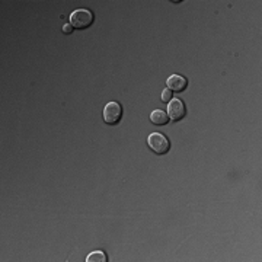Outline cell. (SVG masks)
<instances>
[{
    "label": "cell",
    "mask_w": 262,
    "mask_h": 262,
    "mask_svg": "<svg viewBox=\"0 0 262 262\" xmlns=\"http://www.w3.org/2000/svg\"><path fill=\"white\" fill-rule=\"evenodd\" d=\"M95 16L87 9H78L70 15V25L75 29H86L93 24Z\"/></svg>",
    "instance_id": "cell-1"
},
{
    "label": "cell",
    "mask_w": 262,
    "mask_h": 262,
    "mask_svg": "<svg viewBox=\"0 0 262 262\" xmlns=\"http://www.w3.org/2000/svg\"><path fill=\"white\" fill-rule=\"evenodd\" d=\"M147 144L155 155H166L171 150V141L160 132H152L147 138Z\"/></svg>",
    "instance_id": "cell-2"
},
{
    "label": "cell",
    "mask_w": 262,
    "mask_h": 262,
    "mask_svg": "<svg viewBox=\"0 0 262 262\" xmlns=\"http://www.w3.org/2000/svg\"><path fill=\"white\" fill-rule=\"evenodd\" d=\"M123 118V108L118 102H108L104 109V121L109 126H115Z\"/></svg>",
    "instance_id": "cell-3"
},
{
    "label": "cell",
    "mask_w": 262,
    "mask_h": 262,
    "mask_svg": "<svg viewBox=\"0 0 262 262\" xmlns=\"http://www.w3.org/2000/svg\"><path fill=\"white\" fill-rule=\"evenodd\" d=\"M168 115L172 121H181L186 115V108L181 99L175 98L168 105Z\"/></svg>",
    "instance_id": "cell-4"
},
{
    "label": "cell",
    "mask_w": 262,
    "mask_h": 262,
    "mask_svg": "<svg viewBox=\"0 0 262 262\" xmlns=\"http://www.w3.org/2000/svg\"><path fill=\"white\" fill-rule=\"evenodd\" d=\"M166 86L172 92H183L188 87V80L181 75H172L166 80Z\"/></svg>",
    "instance_id": "cell-5"
},
{
    "label": "cell",
    "mask_w": 262,
    "mask_h": 262,
    "mask_svg": "<svg viewBox=\"0 0 262 262\" xmlns=\"http://www.w3.org/2000/svg\"><path fill=\"white\" fill-rule=\"evenodd\" d=\"M150 121L155 126H159V127L160 126H166L169 123V115L165 111H162V109H156V111H153L150 114Z\"/></svg>",
    "instance_id": "cell-6"
},
{
    "label": "cell",
    "mask_w": 262,
    "mask_h": 262,
    "mask_svg": "<svg viewBox=\"0 0 262 262\" xmlns=\"http://www.w3.org/2000/svg\"><path fill=\"white\" fill-rule=\"evenodd\" d=\"M106 261H108L106 255H105L104 252H101V251L92 252V254L87 255V258H86V262H106Z\"/></svg>",
    "instance_id": "cell-7"
},
{
    "label": "cell",
    "mask_w": 262,
    "mask_h": 262,
    "mask_svg": "<svg viewBox=\"0 0 262 262\" xmlns=\"http://www.w3.org/2000/svg\"><path fill=\"white\" fill-rule=\"evenodd\" d=\"M171 101H172V90L165 89L162 93V102H171Z\"/></svg>",
    "instance_id": "cell-8"
},
{
    "label": "cell",
    "mask_w": 262,
    "mask_h": 262,
    "mask_svg": "<svg viewBox=\"0 0 262 262\" xmlns=\"http://www.w3.org/2000/svg\"><path fill=\"white\" fill-rule=\"evenodd\" d=\"M73 29H75V28L70 25V24H66V25L63 26V32H64V34H72Z\"/></svg>",
    "instance_id": "cell-9"
}]
</instances>
